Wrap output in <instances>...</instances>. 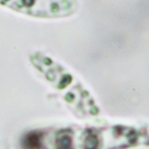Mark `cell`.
<instances>
[{
    "instance_id": "1",
    "label": "cell",
    "mask_w": 149,
    "mask_h": 149,
    "mask_svg": "<svg viewBox=\"0 0 149 149\" xmlns=\"http://www.w3.org/2000/svg\"><path fill=\"white\" fill-rule=\"evenodd\" d=\"M0 5L40 18L66 17L77 8L76 0H0Z\"/></svg>"
}]
</instances>
